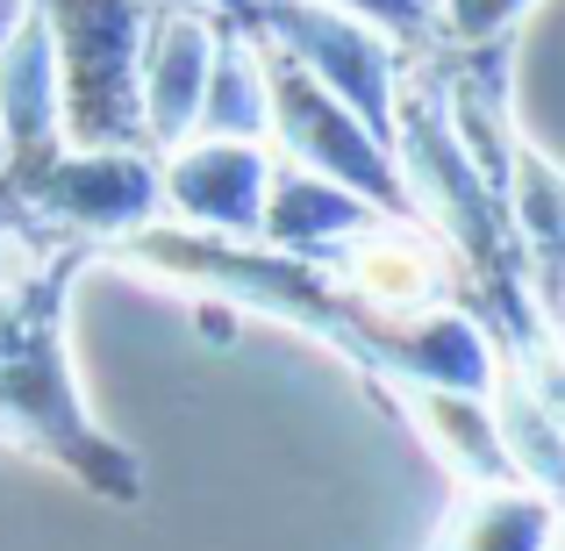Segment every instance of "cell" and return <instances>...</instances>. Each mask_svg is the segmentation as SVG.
I'll return each instance as SVG.
<instances>
[{"mask_svg": "<svg viewBox=\"0 0 565 551\" xmlns=\"http://www.w3.org/2000/svg\"><path fill=\"white\" fill-rule=\"evenodd\" d=\"M79 273V236L72 244H8L0 258V430L36 444L43 458L72 473L79 487L108 501H137V458L94 430L65 359V287Z\"/></svg>", "mask_w": 565, "mask_h": 551, "instance_id": "obj_1", "label": "cell"}, {"mask_svg": "<svg viewBox=\"0 0 565 551\" xmlns=\"http://www.w3.org/2000/svg\"><path fill=\"white\" fill-rule=\"evenodd\" d=\"M57 51V137L79 151H151L143 36L151 0H36Z\"/></svg>", "mask_w": 565, "mask_h": 551, "instance_id": "obj_2", "label": "cell"}, {"mask_svg": "<svg viewBox=\"0 0 565 551\" xmlns=\"http://www.w3.org/2000/svg\"><path fill=\"white\" fill-rule=\"evenodd\" d=\"M258 65H265V137L287 144V166H308L322 180L351 187L359 201L386 208V215H408V180H401L394 144L365 123L351 100H337L301 57H287L273 36H258Z\"/></svg>", "mask_w": 565, "mask_h": 551, "instance_id": "obj_3", "label": "cell"}, {"mask_svg": "<svg viewBox=\"0 0 565 551\" xmlns=\"http://www.w3.org/2000/svg\"><path fill=\"white\" fill-rule=\"evenodd\" d=\"M0 193L29 208L43 230L65 236H137L151 215H166V166L151 151H79V144H51L36 158H14L0 172Z\"/></svg>", "mask_w": 565, "mask_h": 551, "instance_id": "obj_4", "label": "cell"}, {"mask_svg": "<svg viewBox=\"0 0 565 551\" xmlns=\"http://www.w3.org/2000/svg\"><path fill=\"white\" fill-rule=\"evenodd\" d=\"M250 29L273 36L287 57H301L337 100H351V108L394 144V86H401L394 36H380L373 22L330 8V0H265V14Z\"/></svg>", "mask_w": 565, "mask_h": 551, "instance_id": "obj_5", "label": "cell"}, {"mask_svg": "<svg viewBox=\"0 0 565 551\" xmlns=\"http://www.w3.org/2000/svg\"><path fill=\"white\" fill-rule=\"evenodd\" d=\"M265 137H186L166 151V215H180L201 236H258L265 193H273Z\"/></svg>", "mask_w": 565, "mask_h": 551, "instance_id": "obj_6", "label": "cell"}, {"mask_svg": "<svg viewBox=\"0 0 565 551\" xmlns=\"http://www.w3.org/2000/svg\"><path fill=\"white\" fill-rule=\"evenodd\" d=\"M215 51L222 43L201 8H186V0L151 8V36H143V129H151V151H180L201 129Z\"/></svg>", "mask_w": 565, "mask_h": 551, "instance_id": "obj_7", "label": "cell"}, {"mask_svg": "<svg viewBox=\"0 0 565 551\" xmlns=\"http://www.w3.org/2000/svg\"><path fill=\"white\" fill-rule=\"evenodd\" d=\"M386 208L359 201L351 187L322 180L308 166H273V193H265V244L294 251V258H330L337 244H351L359 230H373Z\"/></svg>", "mask_w": 565, "mask_h": 551, "instance_id": "obj_8", "label": "cell"}, {"mask_svg": "<svg viewBox=\"0 0 565 551\" xmlns=\"http://www.w3.org/2000/svg\"><path fill=\"white\" fill-rule=\"evenodd\" d=\"M509 222H515V244H523L537 301L552 308V316H565V172L537 151V144H515Z\"/></svg>", "mask_w": 565, "mask_h": 551, "instance_id": "obj_9", "label": "cell"}, {"mask_svg": "<svg viewBox=\"0 0 565 551\" xmlns=\"http://www.w3.org/2000/svg\"><path fill=\"white\" fill-rule=\"evenodd\" d=\"M552 495H537L530 480L509 487H472V501L458 509V523L444 530V551H544L552 544Z\"/></svg>", "mask_w": 565, "mask_h": 551, "instance_id": "obj_10", "label": "cell"}, {"mask_svg": "<svg viewBox=\"0 0 565 551\" xmlns=\"http://www.w3.org/2000/svg\"><path fill=\"white\" fill-rule=\"evenodd\" d=\"M537 0H437V29L458 43V51H480V43H509V29Z\"/></svg>", "mask_w": 565, "mask_h": 551, "instance_id": "obj_11", "label": "cell"}, {"mask_svg": "<svg viewBox=\"0 0 565 551\" xmlns=\"http://www.w3.org/2000/svg\"><path fill=\"white\" fill-rule=\"evenodd\" d=\"M330 8L373 22L380 36H394V43H423L429 29H437V0H330Z\"/></svg>", "mask_w": 565, "mask_h": 551, "instance_id": "obj_12", "label": "cell"}, {"mask_svg": "<svg viewBox=\"0 0 565 551\" xmlns=\"http://www.w3.org/2000/svg\"><path fill=\"white\" fill-rule=\"evenodd\" d=\"M22 8H29V0H0V51H8V36H14V22H22ZM0 166H8V137H0Z\"/></svg>", "mask_w": 565, "mask_h": 551, "instance_id": "obj_13", "label": "cell"}]
</instances>
